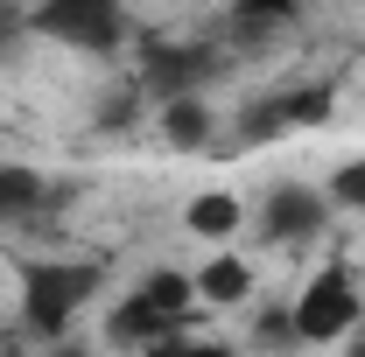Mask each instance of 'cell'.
Instances as JSON below:
<instances>
[{
  "label": "cell",
  "instance_id": "ba28073f",
  "mask_svg": "<svg viewBox=\"0 0 365 357\" xmlns=\"http://www.w3.org/2000/svg\"><path fill=\"white\" fill-rule=\"evenodd\" d=\"M246 294H253V267H246L239 252H218L211 267H197V302L232 309V302H246Z\"/></svg>",
  "mask_w": 365,
  "mask_h": 357
},
{
  "label": "cell",
  "instance_id": "277c9868",
  "mask_svg": "<svg viewBox=\"0 0 365 357\" xmlns=\"http://www.w3.org/2000/svg\"><path fill=\"white\" fill-rule=\"evenodd\" d=\"M330 119V85H309V91H274L260 105H246V119H239V140H274V134H295V127H317Z\"/></svg>",
  "mask_w": 365,
  "mask_h": 357
},
{
  "label": "cell",
  "instance_id": "7a4b0ae2",
  "mask_svg": "<svg viewBox=\"0 0 365 357\" xmlns=\"http://www.w3.org/2000/svg\"><path fill=\"white\" fill-rule=\"evenodd\" d=\"M29 28L49 36V43L113 56V49L127 43V7H120V0H36V7H29Z\"/></svg>",
  "mask_w": 365,
  "mask_h": 357
},
{
  "label": "cell",
  "instance_id": "9c48e42d",
  "mask_svg": "<svg viewBox=\"0 0 365 357\" xmlns=\"http://www.w3.org/2000/svg\"><path fill=\"white\" fill-rule=\"evenodd\" d=\"M43 203H49V182L36 176V169H21V161H0V224L36 218Z\"/></svg>",
  "mask_w": 365,
  "mask_h": 357
},
{
  "label": "cell",
  "instance_id": "3957f363",
  "mask_svg": "<svg viewBox=\"0 0 365 357\" xmlns=\"http://www.w3.org/2000/svg\"><path fill=\"white\" fill-rule=\"evenodd\" d=\"M359 322V273L351 267H323L302 294H295V336L302 343H337Z\"/></svg>",
  "mask_w": 365,
  "mask_h": 357
},
{
  "label": "cell",
  "instance_id": "6da1fadb",
  "mask_svg": "<svg viewBox=\"0 0 365 357\" xmlns=\"http://www.w3.org/2000/svg\"><path fill=\"white\" fill-rule=\"evenodd\" d=\"M91 294H98V267H85V260H29L21 267V315L36 336H63Z\"/></svg>",
  "mask_w": 365,
  "mask_h": 357
},
{
  "label": "cell",
  "instance_id": "e0dca14e",
  "mask_svg": "<svg viewBox=\"0 0 365 357\" xmlns=\"http://www.w3.org/2000/svg\"><path fill=\"white\" fill-rule=\"evenodd\" d=\"M29 28V7H14V0H0V49H14V36Z\"/></svg>",
  "mask_w": 365,
  "mask_h": 357
},
{
  "label": "cell",
  "instance_id": "7c38bea8",
  "mask_svg": "<svg viewBox=\"0 0 365 357\" xmlns=\"http://www.w3.org/2000/svg\"><path fill=\"white\" fill-rule=\"evenodd\" d=\"M140 294H148V302H162V309L169 315H190V302H197V273H148V280H140Z\"/></svg>",
  "mask_w": 365,
  "mask_h": 357
},
{
  "label": "cell",
  "instance_id": "2e32d148",
  "mask_svg": "<svg viewBox=\"0 0 365 357\" xmlns=\"http://www.w3.org/2000/svg\"><path fill=\"white\" fill-rule=\"evenodd\" d=\"M260 336H267V343H302V336H295V309L260 315Z\"/></svg>",
  "mask_w": 365,
  "mask_h": 357
},
{
  "label": "cell",
  "instance_id": "9a60e30c",
  "mask_svg": "<svg viewBox=\"0 0 365 357\" xmlns=\"http://www.w3.org/2000/svg\"><path fill=\"white\" fill-rule=\"evenodd\" d=\"M302 0H239V21H288Z\"/></svg>",
  "mask_w": 365,
  "mask_h": 357
},
{
  "label": "cell",
  "instance_id": "4fadbf2b",
  "mask_svg": "<svg viewBox=\"0 0 365 357\" xmlns=\"http://www.w3.org/2000/svg\"><path fill=\"white\" fill-rule=\"evenodd\" d=\"M134 112H140V91H134V85L106 91V105H98V134H120V127H134Z\"/></svg>",
  "mask_w": 365,
  "mask_h": 357
},
{
  "label": "cell",
  "instance_id": "5bb4252c",
  "mask_svg": "<svg viewBox=\"0 0 365 357\" xmlns=\"http://www.w3.org/2000/svg\"><path fill=\"white\" fill-rule=\"evenodd\" d=\"M330 203H337V211H365V161H344V169L330 176Z\"/></svg>",
  "mask_w": 365,
  "mask_h": 357
},
{
  "label": "cell",
  "instance_id": "5b68a950",
  "mask_svg": "<svg viewBox=\"0 0 365 357\" xmlns=\"http://www.w3.org/2000/svg\"><path fill=\"white\" fill-rule=\"evenodd\" d=\"M330 218V203H323L317 189H295V182H281L267 189V211H260V238L267 245H309Z\"/></svg>",
  "mask_w": 365,
  "mask_h": 357
},
{
  "label": "cell",
  "instance_id": "8fae6325",
  "mask_svg": "<svg viewBox=\"0 0 365 357\" xmlns=\"http://www.w3.org/2000/svg\"><path fill=\"white\" fill-rule=\"evenodd\" d=\"M162 134H169V147H204L211 112H204V98H197V91H176V98L162 105Z\"/></svg>",
  "mask_w": 365,
  "mask_h": 357
},
{
  "label": "cell",
  "instance_id": "8992f818",
  "mask_svg": "<svg viewBox=\"0 0 365 357\" xmlns=\"http://www.w3.org/2000/svg\"><path fill=\"white\" fill-rule=\"evenodd\" d=\"M211 63H218L211 49L155 43V49H148V63H140V78H148L155 91H169V98H176V91H197V85H204V78H211Z\"/></svg>",
  "mask_w": 365,
  "mask_h": 357
},
{
  "label": "cell",
  "instance_id": "30bf717a",
  "mask_svg": "<svg viewBox=\"0 0 365 357\" xmlns=\"http://www.w3.org/2000/svg\"><path fill=\"white\" fill-rule=\"evenodd\" d=\"M182 224H190L197 238L225 245V238H239V196H232V189H204V196H190V211H182Z\"/></svg>",
  "mask_w": 365,
  "mask_h": 357
},
{
  "label": "cell",
  "instance_id": "52a82bcc",
  "mask_svg": "<svg viewBox=\"0 0 365 357\" xmlns=\"http://www.w3.org/2000/svg\"><path fill=\"white\" fill-rule=\"evenodd\" d=\"M106 336H113V343H176V336H182V315H169L162 302L134 294V302H120V309H113Z\"/></svg>",
  "mask_w": 365,
  "mask_h": 357
}]
</instances>
